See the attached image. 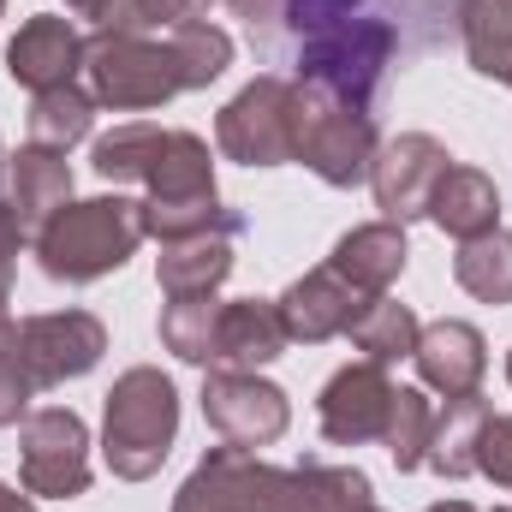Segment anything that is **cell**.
<instances>
[{
	"instance_id": "6da1fadb",
	"label": "cell",
	"mask_w": 512,
	"mask_h": 512,
	"mask_svg": "<svg viewBox=\"0 0 512 512\" xmlns=\"http://www.w3.org/2000/svg\"><path fill=\"white\" fill-rule=\"evenodd\" d=\"M227 66H233V36L221 24H209V18L179 24L167 36L114 30V24H102L96 36H84L90 96H96V108H114V114L161 108L179 90H209Z\"/></svg>"
},
{
	"instance_id": "7a4b0ae2",
	"label": "cell",
	"mask_w": 512,
	"mask_h": 512,
	"mask_svg": "<svg viewBox=\"0 0 512 512\" xmlns=\"http://www.w3.org/2000/svg\"><path fill=\"white\" fill-rule=\"evenodd\" d=\"M376 483L358 465H262L251 447H209L185 489L173 495V512H370Z\"/></svg>"
},
{
	"instance_id": "3957f363",
	"label": "cell",
	"mask_w": 512,
	"mask_h": 512,
	"mask_svg": "<svg viewBox=\"0 0 512 512\" xmlns=\"http://www.w3.org/2000/svg\"><path fill=\"white\" fill-rule=\"evenodd\" d=\"M405 18L387 12L382 0H370L364 12L316 30V36H298V84L370 114L376 108V90H382L393 54H405Z\"/></svg>"
},
{
	"instance_id": "277c9868",
	"label": "cell",
	"mask_w": 512,
	"mask_h": 512,
	"mask_svg": "<svg viewBox=\"0 0 512 512\" xmlns=\"http://www.w3.org/2000/svg\"><path fill=\"white\" fill-rule=\"evenodd\" d=\"M96 173L108 185H143V203H191V197H215V161L209 143L197 131H167L149 120L114 126L108 137H96L90 149Z\"/></svg>"
},
{
	"instance_id": "5b68a950",
	"label": "cell",
	"mask_w": 512,
	"mask_h": 512,
	"mask_svg": "<svg viewBox=\"0 0 512 512\" xmlns=\"http://www.w3.org/2000/svg\"><path fill=\"white\" fill-rule=\"evenodd\" d=\"M143 245V203L137 197H90V203H66L36 227V262L48 280L66 286H90L114 268H126L131 251Z\"/></svg>"
},
{
	"instance_id": "8992f818",
	"label": "cell",
	"mask_w": 512,
	"mask_h": 512,
	"mask_svg": "<svg viewBox=\"0 0 512 512\" xmlns=\"http://www.w3.org/2000/svg\"><path fill=\"white\" fill-rule=\"evenodd\" d=\"M179 435V387L161 370L137 364L108 387V417H102V459L114 477L126 483H149Z\"/></svg>"
},
{
	"instance_id": "52a82bcc",
	"label": "cell",
	"mask_w": 512,
	"mask_h": 512,
	"mask_svg": "<svg viewBox=\"0 0 512 512\" xmlns=\"http://www.w3.org/2000/svg\"><path fill=\"white\" fill-rule=\"evenodd\" d=\"M298 84V78H292ZM376 114H358L310 84H298V131H292V161H304L322 185L352 191L358 179H370L376 161Z\"/></svg>"
},
{
	"instance_id": "ba28073f",
	"label": "cell",
	"mask_w": 512,
	"mask_h": 512,
	"mask_svg": "<svg viewBox=\"0 0 512 512\" xmlns=\"http://www.w3.org/2000/svg\"><path fill=\"white\" fill-rule=\"evenodd\" d=\"M292 131H298V84L280 72H262L221 108L215 143L227 161L280 167V161H292Z\"/></svg>"
},
{
	"instance_id": "9c48e42d",
	"label": "cell",
	"mask_w": 512,
	"mask_h": 512,
	"mask_svg": "<svg viewBox=\"0 0 512 512\" xmlns=\"http://www.w3.org/2000/svg\"><path fill=\"white\" fill-rule=\"evenodd\" d=\"M18 477L24 495H48V501H78L90 495V429L72 405H42L24 417L18 435Z\"/></svg>"
},
{
	"instance_id": "30bf717a",
	"label": "cell",
	"mask_w": 512,
	"mask_h": 512,
	"mask_svg": "<svg viewBox=\"0 0 512 512\" xmlns=\"http://www.w3.org/2000/svg\"><path fill=\"white\" fill-rule=\"evenodd\" d=\"M203 417L227 447H274L292 423V399L256 370H209L203 376Z\"/></svg>"
},
{
	"instance_id": "8fae6325",
	"label": "cell",
	"mask_w": 512,
	"mask_h": 512,
	"mask_svg": "<svg viewBox=\"0 0 512 512\" xmlns=\"http://www.w3.org/2000/svg\"><path fill=\"white\" fill-rule=\"evenodd\" d=\"M18 352H24V370L36 393L60 382H78L102 364L108 352V328L90 316V310H48V316H24L18 322Z\"/></svg>"
},
{
	"instance_id": "7c38bea8",
	"label": "cell",
	"mask_w": 512,
	"mask_h": 512,
	"mask_svg": "<svg viewBox=\"0 0 512 512\" xmlns=\"http://www.w3.org/2000/svg\"><path fill=\"white\" fill-rule=\"evenodd\" d=\"M447 167H453V155L429 131H405V137L382 143L376 161H370V191H376L382 221H399L405 227V221L429 215V197H435V185H441Z\"/></svg>"
},
{
	"instance_id": "4fadbf2b",
	"label": "cell",
	"mask_w": 512,
	"mask_h": 512,
	"mask_svg": "<svg viewBox=\"0 0 512 512\" xmlns=\"http://www.w3.org/2000/svg\"><path fill=\"white\" fill-rule=\"evenodd\" d=\"M387 417H393V382H387L382 364H346L340 376H328L322 399H316V423L334 447H364V441H382Z\"/></svg>"
},
{
	"instance_id": "5bb4252c",
	"label": "cell",
	"mask_w": 512,
	"mask_h": 512,
	"mask_svg": "<svg viewBox=\"0 0 512 512\" xmlns=\"http://www.w3.org/2000/svg\"><path fill=\"white\" fill-rule=\"evenodd\" d=\"M274 304H280L286 340L322 346V340H334V334H352V322L370 310V292H358L346 274H334V268L322 262V268H310L304 280H292Z\"/></svg>"
},
{
	"instance_id": "9a60e30c",
	"label": "cell",
	"mask_w": 512,
	"mask_h": 512,
	"mask_svg": "<svg viewBox=\"0 0 512 512\" xmlns=\"http://www.w3.org/2000/svg\"><path fill=\"white\" fill-rule=\"evenodd\" d=\"M411 364H417V376H423L429 393H441V399H471V393H483V376H489V340H483L471 322L441 316V322H429V328L417 334Z\"/></svg>"
},
{
	"instance_id": "2e32d148",
	"label": "cell",
	"mask_w": 512,
	"mask_h": 512,
	"mask_svg": "<svg viewBox=\"0 0 512 512\" xmlns=\"http://www.w3.org/2000/svg\"><path fill=\"white\" fill-rule=\"evenodd\" d=\"M6 72H12V84H24L30 96L66 90V84L84 72V36H78L66 18L36 12V18L18 24V36H12V48H6Z\"/></svg>"
},
{
	"instance_id": "e0dca14e",
	"label": "cell",
	"mask_w": 512,
	"mask_h": 512,
	"mask_svg": "<svg viewBox=\"0 0 512 512\" xmlns=\"http://www.w3.org/2000/svg\"><path fill=\"white\" fill-rule=\"evenodd\" d=\"M286 322H280V304L268 298H233L221 304V322H215V370H262L286 352Z\"/></svg>"
},
{
	"instance_id": "ac0fdd59",
	"label": "cell",
	"mask_w": 512,
	"mask_h": 512,
	"mask_svg": "<svg viewBox=\"0 0 512 512\" xmlns=\"http://www.w3.org/2000/svg\"><path fill=\"white\" fill-rule=\"evenodd\" d=\"M429 221L447 233V239H483V233H495L501 227V191H495V179L483 173V167H447L441 173V185H435V197H429Z\"/></svg>"
},
{
	"instance_id": "d6986e66",
	"label": "cell",
	"mask_w": 512,
	"mask_h": 512,
	"mask_svg": "<svg viewBox=\"0 0 512 512\" xmlns=\"http://www.w3.org/2000/svg\"><path fill=\"white\" fill-rule=\"evenodd\" d=\"M6 203L24 227H42L54 209L72 203V167L60 149H42V143H24L12 161H6Z\"/></svg>"
},
{
	"instance_id": "ffe728a7",
	"label": "cell",
	"mask_w": 512,
	"mask_h": 512,
	"mask_svg": "<svg viewBox=\"0 0 512 512\" xmlns=\"http://www.w3.org/2000/svg\"><path fill=\"white\" fill-rule=\"evenodd\" d=\"M405 256H411V245H405V227H399V221H370V227H352V233L334 245L328 268H334V274H346L358 292L382 298L387 286L405 274Z\"/></svg>"
},
{
	"instance_id": "44dd1931",
	"label": "cell",
	"mask_w": 512,
	"mask_h": 512,
	"mask_svg": "<svg viewBox=\"0 0 512 512\" xmlns=\"http://www.w3.org/2000/svg\"><path fill=\"white\" fill-rule=\"evenodd\" d=\"M227 274H233V239H227V233H203V239L161 245V262H155V280H161L167 298L215 292Z\"/></svg>"
},
{
	"instance_id": "7402d4cb",
	"label": "cell",
	"mask_w": 512,
	"mask_h": 512,
	"mask_svg": "<svg viewBox=\"0 0 512 512\" xmlns=\"http://www.w3.org/2000/svg\"><path fill=\"white\" fill-rule=\"evenodd\" d=\"M459 36L471 72L512 84V0H459Z\"/></svg>"
},
{
	"instance_id": "603a6c76",
	"label": "cell",
	"mask_w": 512,
	"mask_h": 512,
	"mask_svg": "<svg viewBox=\"0 0 512 512\" xmlns=\"http://www.w3.org/2000/svg\"><path fill=\"white\" fill-rule=\"evenodd\" d=\"M483 417H489L483 393L447 399V411H435V435H429V459H423V465L441 471L447 483L471 477V471H477V429H483Z\"/></svg>"
},
{
	"instance_id": "cb8c5ba5",
	"label": "cell",
	"mask_w": 512,
	"mask_h": 512,
	"mask_svg": "<svg viewBox=\"0 0 512 512\" xmlns=\"http://www.w3.org/2000/svg\"><path fill=\"white\" fill-rule=\"evenodd\" d=\"M203 233H245V215L227 209L221 197H191V203H143V239L179 245V239H203Z\"/></svg>"
},
{
	"instance_id": "d4e9b609",
	"label": "cell",
	"mask_w": 512,
	"mask_h": 512,
	"mask_svg": "<svg viewBox=\"0 0 512 512\" xmlns=\"http://www.w3.org/2000/svg\"><path fill=\"white\" fill-rule=\"evenodd\" d=\"M417 334H423V322L411 316V304H399V298H370V310L352 322V346L370 358V364H399V358H411L417 352Z\"/></svg>"
},
{
	"instance_id": "484cf974",
	"label": "cell",
	"mask_w": 512,
	"mask_h": 512,
	"mask_svg": "<svg viewBox=\"0 0 512 512\" xmlns=\"http://www.w3.org/2000/svg\"><path fill=\"white\" fill-rule=\"evenodd\" d=\"M96 126V96L90 90H78V84H66V90H42V96H30V143H42V149H72V143H84Z\"/></svg>"
},
{
	"instance_id": "4316f807",
	"label": "cell",
	"mask_w": 512,
	"mask_h": 512,
	"mask_svg": "<svg viewBox=\"0 0 512 512\" xmlns=\"http://www.w3.org/2000/svg\"><path fill=\"white\" fill-rule=\"evenodd\" d=\"M453 280L483 298V304H512V233H483V239H465L453 256Z\"/></svg>"
},
{
	"instance_id": "83f0119b",
	"label": "cell",
	"mask_w": 512,
	"mask_h": 512,
	"mask_svg": "<svg viewBox=\"0 0 512 512\" xmlns=\"http://www.w3.org/2000/svg\"><path fill=\"white\" fill-rule=\"evenodd\" d=\"M215 322H221V298L197 292V298H167L161 310V346L185 364H209L215 358Z\"/></svg>"
},
{
	"instance_id": "f1b7e54d",
	"label": "cell",
	"mask_w": 512,
	"mask_h": 512,
	"mask_svg": "<svg viewBox=\"0 0 512 512\" xmlns=\"http://www.w3.org/2000/svg\"><path fill=\"white\" fill-rule=\"evenodd\" d=\"M429 435H435V399L423 387H393V417H387V453L399 471H417L429 459Z\"/></svg>"
},
{
	"instance_id": "f546056e",
	"label": "cell",
	"mask_w": 512,
	"mask_h": 512,
	"mask_svg": "<svg viewBox=\"0 0 512 512\" xmlns=\"http://www.w3.org/2000/svg\"><path fill=\"white\" fill-rule=\"evenodd\" d=\"M215 0H120L114 6V30H149V36H167L179 24H197Z\"/></svg>"
},
{
	"instance_id": "4dcf8cb0",
	"label": "cell",
	"mask_w": 512,
	"mask_h": 512,
	"mask_svg": "<svg viewBox=\"0 0 512 512\" xmlns=\"http://www.w3.org/2000/svg\"><path fill=\"white\" fill-rule=\"evenodd\" d=\"M30 399H36V382L24 370V352H18V334L0 340V429L30 417Z\"/></svg>"
},
{
	"instance_id": "1f68e13d",
	"label": "cell",
	"mask_w": 512,
	"mask_h": 512,
	"mask_svg": "<svg viewBox=\"0 0 512 512\" xmlns=\"http://www.w3.org/2000/svg\"><path fill=\"white\" fill-rule=\"evenodd\" d=\"M477 471L483 477H495L501 489H512V417H483V429H477Z\"/></svg>"
},
{
	"instance_id": "d6a6232c",
	"label": "cell",
	"mask_w": 512,
	"mask_h": 512,
	"mask_svg": "<svg viewBox=\"0 0 512 512\" xmlns=\"http://www.w3.org/2000/svg\"><path fill=\"white\" fill-rule=\"evenodd\" d=\"M18 251H24V221L12 215V203H0V292H12Z\"/></svg>"
},
{
	"instance_id": "836d02e7",
	"label": "cell",
	"mask_w": 512,
	"mask_h": 512,
	"mask_svg": "<svg viewBox=\"0 0 512 512\" xmlns=\"http://www.w3.org/2000/svg\"><path fill=\"white\" fill-rule=\"evenodd\" d=\"M227 6L251 24L256 42H268V36H274V24H280V12H286V0H227Z\"/></svg>"
},
{
	"instance_id": "e575fe53",
	"label": "cell",
	"mask_w": 512,
	"mask_h": 512,
	"mask_svg": "<svg viewBox=\"0 0 512 512\" xmlns=\"http://www.w3.org/2000/svg\"><path fill=\"white\" fill-rule=\"evenodd\" d=\"M114 6H120V0H66V12H72V18H96V24H108V18H114Z\"/></svg>"
},
{
	"instance_id": "d590c367",
	"label": "cell",
	"mask_w": 512,
	"mask_h": 512,
	"mask_svg": "<svg viewBox=\"0 0 512 512\" xmlns=\"http://www.w3.org/2000/svg\"><path fill=\"white\" fill-rule=\"evenodd\" d=\"M0 512H36V501H30V495H18L12 483H0Z\"/></svg>"
},
{
	"instance_id": "8d00e7d4",
	"label": "cell",
	"mask_w": 512,
	"mask_h": 512,
	"mask_svg": "<svg viewBox=\"0 0 512 512\" xmlns=\"http://www.w3.org/2000/svg\"><path fill=\"white\" fill-rule=\"evenodd\" d=\"M6 334H18V322H12V310H6V292H0V340Z\"/></svg>"
},
{
	"instance_id": "74e56055",
	"label": "cell",
	"mask_w": 512,
	"mask_h": 512,
	"mask_svg": "<svg viewBox=\"0 0 512 512\" xmlns=\"http://www.w3.org/2000/svg\"><path fill=\"white\" fill-rule=\"evenodd\" d=\"M429 512H477V507H471V501H435Z\"/></svg>"
},
{
	"instance_id": "f35d334b",
	"label": "cell",
	"mask_w": 512,
	"mask_h": 512,
	"mask_svg": "<svg viewBox=\"0 0 512 512\" xmlns=\"http://www.w3.org/2000/svg\"><path fill=\"white\" fill-rule=\"evenodd\" d=\"M507 382H512V352H507Z\"/></svg>"
},
{
	"instance_id": "ab89813d",
	"label": "cell",
	"mask_w": 512,
	"mask_h": 512,
	"mask_svg": "<svg viewBox=\"0 0 512 512\" xmlns=\"http://www.w3.org/2000/svg\"><path fill=\"white\" fill-rule=\"evenodd\" d=\"M0 18H6V0H0Z\"/></svg>"
},
{
	"instance_id": "60d3db41",
	"label": "cell",
	"mask_w": 512,
	"mask_h": 512,
	"mask_svg": "<svg viewBox=\"0 0 512 512\" xmlns=\"http://www.w3.org/2000/svg\"><path fill=\"white\" fill-rule=\"evenodd\" d=\"M495 512H512V507H495Z\"/></svg>"
},
{
	"instance_id": "b9f144b4",
	"label": "cell",
	"mask_w": 512,
	"mask_h": 512,
	"mask_svg": "<svg viewBox=\"0 0 512 512\" xmlns=\"http://www.w3.org/2000/svg\"><path fill=\"white\" fill-rule=\"evenodd\" d=\"M370 512H382V507H370Z\"/></svg>"
}]
</instances>
